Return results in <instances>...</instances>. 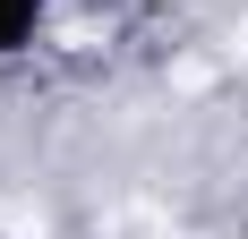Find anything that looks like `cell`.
<instances>
[{
  "label": "cell",
  "instance_id": "cell-1",
  "mask_svg": "<svg viewBox=\"0 0 248 239\" xmlns=\"http://www.w3.org/2000/svg\"><path fill=\"white\" fill-rule=\"evenodd\" d=\"M43 17H51V0H0V60L43 43Z\"/></svg>",
  "mask_w": 248,
  "mask_h": 239
},
{
  "label": "cell",
  "instance_id": "cell-2",
  "mask_svg": "<svg viewBox=\"0 0 248 239\" xmlns=\"http://www.w3.org/2000/svg\"><path fill=\"white\" fill-rule=\"evenodd\" d=\"M60 9H111V0H60Z\"/></svg>",
  "mask_w": 248,
  "mask_h": 239
}]
</instances>
